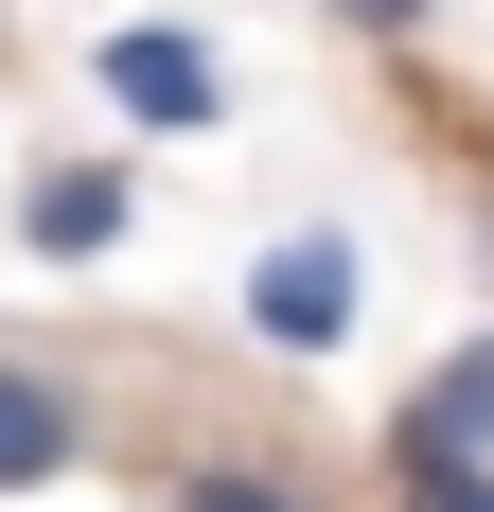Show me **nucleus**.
<instances>
[{
	"instance_id": "f257e3e1",
	"label": "nucleus",
	"mask_w": 494,
	"mask_h": 512,
	"mask_svg": "<svg viewBox=\"0 0 494 512\" xmlns=\"http://www.w3.org/2000/svg\"><path fill=\"white\" fill-rule=\"evenodd\" d=\"M89 460H106V371L53 336H0V495H53Z\"/></svg>"
},
{
	"instance_id": "f03ea898",
	"label": "nucleus",
	"mask_w": 494,
	"mask_h": 512,
	"mask_svg": "<svg viewBox=\"0 0 494 512\" xmlns=\"http://www.w3.org/2000/svg\"><path fill=\"white\" fill-rule=\"evenodd\" d=\"M89 89L124 106V142H212V124H230V53H212L195 18H124V36L89 53Z\"/></svg>"
},
{
	"instance_id": "7ed1b4c3",
	"label": "nucleus",
	"mask_w": 494,
	"mask_h": 512,
	"mask_svg": "<svg viewBox=\"0 0 494 512\" xmlns=\"http://www.w3.org/2000/svg\"><path fill=\"white\" fill-rule=\"evenodd\" d=\"M353 301H371L353 230H265V248H247V336H265V354H336Z\"/></svg>"
},
{
	"instance_id": "20e7f679",
	"label": "nucleus",
	"mask_w": 494,
	"mask_h": 512,
	"mask_svg": "<svg viewBox=\"0 0 494 512\" xmlns=\"http://www.w3.org/2000/svg\"><path fill=\"white\" fill-rule=\"evenodd\" d=\"M124 230H142V159H36L18 177V248L36 265H106Z\"/></svg>"
},
{
	"instance_id": "39448f33",
	"label": "nucleus",
	"mask_w": 494,
	"mask_h": 512,
	"mask_svg": "<svg viewBox=\"0 0 494 512\" xmlns=\"http://www.w3.org/2000/svg\"><path fill=\"white\" fill-rule=\"evenodd\" d=\"M424 460H494V336L424 354V389L389 407V477H424Z\"/></svg>"
},
{
	"instance_id": "423d86ee",
	"label": "nucleus",
	"mask_w": 494,
	"mask_h": 512,
	"mask_svg": "<svg viewBox=\"0 0 494 512\" xmlns=\"http://www.w3.org/2000/svg\"><path fill=\"white\" fill-rule=\"evenodd\" d=\"M159 512H336L300 460H230V442H195V460H159Z\"/></svg>"
},
{
	"instance_id": "0eeeda50",
	"label": "nucleus",
	"mask_w": 494,
	"mask_h": 512,
	"mask_svg": "<svg viewBox=\"0 0 494 512\" xmlns=\"http://www.w3.org/2000/svg\"><path fill=\"white\" fill-rule=\"evenodd\" d=\"M389 512H494V460H424V477H389Z\"/></svg>"
},
{
	"instance_id": "6e6552de",
	"label": "nucleus",
	"mask_w": 494,
	"mask_h": 512,
	"mask_svg": "<svg viewBox=\"0 0 494 512\" xmlns=\"http://www.w3.org/2000/svg\"><path fill=\"white\" fill-rule=\"evenodd\" d=\"M318 18H336V36H371V53H406L424 18H442V0H318Z\"/></svg>"
},
{
	"instance_id": "1a4fd4ad",
	"label": "nucleus",
	"mask_w": 494,
	"mask_h": 512,
	"mask_svg": "<svg viewBox=\"0 0 494 512\" xmlns=\"http://www.w3.org/2000/svg\"><path fill=\"white\" fill-rule=\"evenodd\" d=\"M477 265H494V159H477Z\"/></svg>"
}]
</instances>
